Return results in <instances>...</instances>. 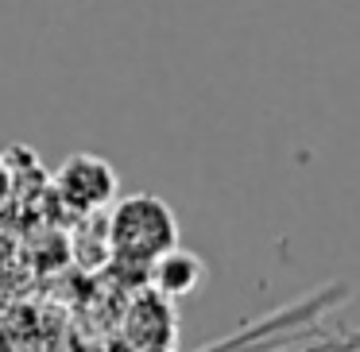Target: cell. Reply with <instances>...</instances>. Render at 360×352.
Segmentation results:
<instances>
[{"label": "cell", "instance_id": "obj_2", "mask_svg": "<svg viewBox=\"0 0 360 352\" xmlns=\"http://www.w3.org/2000/svg\"><path fill=\"white\" fill-rule=\"evenodd\" d=\"M117 171L105 163L101 155H89V151H78L70 155L55 174V190L74 213H97L109 202H117Z\"/></svg>", "mask_w": 360, "mask_h": 352}, {"label": "cell", "instance_id": "obj_3", "mask_svg": "<svg viewBox=\"0 0 360 352\" xmlns=\"http://www.w3.org/2000/svg\"><path fill=\"white\" fill-rule=\"evenodd\" d=\"M148 275H151V282H155V294L186 298L202 287L205 263H202V256H194V252H186V248H171L148 267Z\"/></svg>", "mask_w": 360, "mask_h": 352}, {"label": "cell", "instance_id": "obj_1", "mask_svg": "<svg viewBox=\"0 0 360 352\" xmlns=\"http://www.w3.org/2000/svg\"><path fill=\"white\" fill-rule=\"evenodd\" d=\"M112 256L124 267L148 271L163 252L179 248V217L155 194H128L112 205L105 225Z\"/></svg>", "mask_w": 360, "mask_h": 352}]
</instances>
